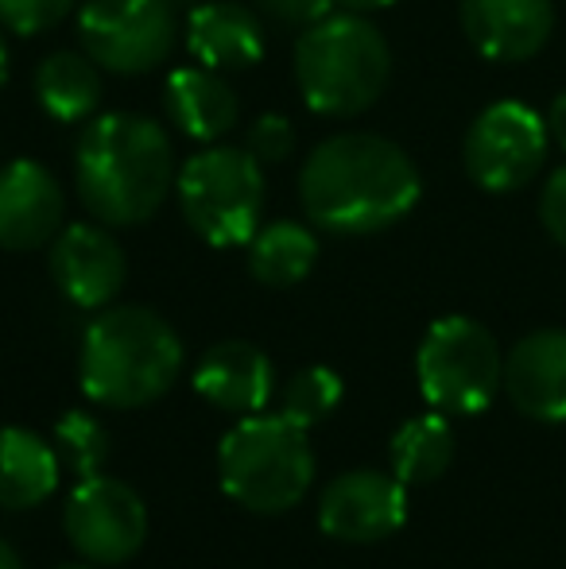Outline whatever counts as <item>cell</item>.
Segmentation results:
<instances>
[{"instance_id": "cell-34", "label": "cell", "mask_w": 566, "mask_h": 569, "mask_svg": "<svg viewBox=\"0 0 566 569\" xmlns=\"http://www.w3.org/2000/svg\"><path fill=\"white\" fill-rule=\"evenodd\" d=\"M54 569H101V566H93V562H86V558H82V562H70V566H54Z\"/></svg>"}, {"instance_id": "cell-16", "label": "cell", "mask_w": 566, "mask_h": 569, "mask_svg": "<svg viewBox=\"0 0 566 569\" xmlns=\"http://www.w3.org/2000/svg\"><path fill=\"white\" fill-rule=\"evenodd\" d=\"M505 391L532 422H566V330L547 326L520 338L505 357Z\"/></svg>"}, {"instance_id": "cell-27", "label": "cell", "mask_w": 566, "mask_h": 569, "mask_svg": "<svg viewBox=\"0 0 566 569\" xmlns=\"http://www.w3.org/2000/svg\"><path fill=\"white\" fill-rule=\"evenodd\" d=\"M539 226L566 252V163L555 167L539 187Z\"/></svg>"}, {"instance_id": "cell-5", "label": "cell", "mask_w": 566, "mask_h": 569, "mask_svg": "<svg viewBox=\"0 0 566 569\" xmlns=\"http://www.w3.org/2000/svg\"><path fill=\"white\" fill-rule=\"evenodd\" d=\"M218 480L252 516H284L315 480L307 430L276 415H245L218 446Z\"/></svg>"}, {"instance_id": "cell-32", "label": "cell", "mask_w": 566, "mask_h": 569, "mask_svg": "<svg viewBox=\"0 0 566 569\" xmlns=\"http://www.w3.org/2000/svg\"><path fill=\"white\" fill-rule=\"evenodd\" d=\"M8 74H12V59H8V43H4V36H0V90L8 86Z\"/></svg>"}, {"instance_id": "cell-8", "label": "cell", "mask_w": 566, "mask_h": 569, "mask_svg": "<svg viewBox=\"0 0 566 569\" xmlns=\"http://www.w3.org/2000/svg\"><path fill=\"white\" fill-rule=\"evenodd\" d=\"M182 39V12L171 0H82L78 43L106 74L140 78L167 67Z\"/></svg>"}, {"instance_id": "cell-4", "label": "cell", "mask_w": 566, "mask_h": 569, "mask_svg": "<svg viewBox=\"0 0 566 569\" xmlns=\"http://www.w3.org/2000/svg\"><path fill=\"white\" fill-rule=\"evenodd\" d=\"M295 86L315 117L349 120L385 98L393 82V47L361 12L334 8L295 39Z\"/></svg>"}, {"instance_id": "cell-33", "label": "cell", "mask_w": 566, "mask_h": 569, "mask_svg": "<svg viewBox=\"0 0 566 569\" xmlns=\"http://www.w3.org/2000/svg\"><path fill=\"white\" fill-rule=\"evenodd\" d=\"M171 4L179 8V12H190V8H195V4H202V0H171Z\"/></svg>"}, {"instance_id": "cell-12", "label": "cell", "mask_w": 566, "mask_h": 569, "mask_svg": "<svg viewBox=\"0 0 566 569\" xmlns=\"http://www.w3.org/2000/svg\"><path fill=\"white\" fill-rule=\"evenodd\" d=\"M51 279L82 310H106L117 302L125 279H129V260H125L121 240L101 221H75L62 226L51 240Z\"/></svg>"}, {"instance_id": "cell-14", "label": "cell", "mask_w": 566, "mask_h": 569, "mask_svg": "<svg viewBox=\"0 0 566 569\" xmlns=\"http://www.w3.org/2000/svg\"><path fill=\"white\" fill-rule=\"evenodd\" d=\"M466 43L489 62H528L555 36V0H458Z\"/></svg>"}, {"instance_id": "cell-6", "label": "cell", "mask_w": 566, "mask_h": 569, "mask_svg": "<svg viewBox=\"0 0 566 569\" xmlns=\"http://www.w3.org/2000/svg\"><path fill=\"white\" fill-rule=\"evenodd\" d=\"M175 198L198 240L210 248H245L265 226V163H257L245 143H202V151L179 167Z\"/></svg>"}, {"instance_id": "cell-10", "label": "cell", "mask_w": 566, "mask_h": 569, "mask_svg": "<svg viewBox=\"0 0 566 569\" xmlns=\"http://www.w3.org/2000/svg\"><path fill=\"white\" fill-rule=\"evenodd\" d=\"M70 547L93 566H121L140 555L148 539V508L140 492L117 477H86L62 508Z\"/></svg>"}, {"instance_id": "cell-24", "label": "cell", "mask_w": 566, "mask_h": 569, "mask_svg": "<svg viewBox=\"0 0 566 569\" xmlns=\"http://www.w3.org/2000/svg\"><path fill=\"white\" fill-rule=\"evenodd\" d=\"M51 446L59 453V461L75 472L78 480L86 477H98L109 461V430L93 419L90 411H67L59 422H54V435H51Z\"/></svg>"}, {"instance_id": "cell-15", "label": "cell", "mask_w": 566, "mask_h": 569, "mask_svg": "<svg viewBox=\"0 0 566 569\" xmlns=\"http://www.w3.org/2000/svg\"><path fill=\"white\" fill-rule=\"evenodd\" d=\"M182 43L198 67L237 74L265 62L268 31L252 4L241 0H202L182 20Z\"/></svg>"}, {"instance_id": "cell-1", "label": "cell", "mask_w": 566, "mask_h": 569, "mask_svg": "<svg viewBox=\"0 0 566 569\" xmlns=\"http://www.w3.org/2000/svg\"><path fill=\"white\" fill-rule=\"evenodd\" d=\"M424 198L416 159L380 132H338L299 167V206L334 237H373L400 226Z\"/></svg>"}, {"instance_id": "cell-28", "label": "cell", "mask_w": 566, "mask_h": 569, "mask_svg": "<svg viewBox=\"0 0 566 569\" xmlns=\"http://www.w3.org/2000/svg\"><path fill=\"white\" fill-rule=\"evenodd\" d=\"M249 4L257 8L265 20H276L295 31L310 28V23H318L322 16H330L334 8H338L334 0H249Z\"/></svg>"}, {"instance_id": "cell-3", "label": "cell", "mask_w": 566, "mask_h": 569, "mask_svg": "<svg viewBox=\"0 0 566 569\" xmlns=\"http://www.w3.org/2000/svg\"><path fill=\"white\" fill-rule=\"evenodd\" d=\"M182 372V341L163 315L137 302L98 310L82 333L78 380L90 403L137 411L175 388Z\"/></svg>"}, {"instance_id": "cell-11", "label": "cell", "mask_w": 566, "mask_h": 569, "mask_svg": "<svg viewBox=\"0 0 566 569\" xmlns=\"http://www.w3.org/2000/svg\"><path fill=\"white\" fill-rule=\"evenodd\" d=\"M408 519V485L396 472L354 469L334 477L318 496V527L334 542L369 547L396 535Z\"/></svg>"}, {"instance_id": "cell-20", "label": "cell", "mask_w": 566, "mask_h": 569, "mask_svg": "<svg viewBox=\"0 0 566 569\" xmlns=\"http://www.w3.org/2000/svg\"><path fill=\"white\" fill-rule=\"evenodd\" d=\"M31 93L54 124H86L101 106V67L86 51H51L31 74Z\"/></svg>"}, {"instance_id": "cell-21", "label": "cell", "mask_w": 566, "mask_h": 569, "mask_svg": "<svg viewBox=\"0 0 566 569\" xmlns=\"http://www.w3.org/2000/svg\"><path fill=\"white\" fill-rule=\"evenodd\" d=\"M245 248H249L252 279L265 287H276V291L302 283L318 263L315 226H302V221H291V218L260 226Z\"/></svg>"}, {"instance_id": "cell-29", "label": "cell", "mask_w": 566, "mask_h": 569, "mask_svg": "<svg viewBox=\"0 0 566 569\" xmlns=\"http://www.w3.org/2000/svg\"><path fill=\"white\" fill-rule=\"evenodd\" d=\"M544 117H547V132H552V143L566 156V90L555 93Z\"/></svg>"}, {"instance_id": "cell-13", "label": "cell", "mask_w": 566, "mask_h": 569, "mask_svg": "<svg viewBox=\"0 0 566 569\" xmlns=\"http://www.w3.org/2000/svg\"><path fill=\"white\" fill-rule=\"evenodd\" d=\"M62 218H67V194L51 167L28 156L0 163V248L8 252L51 248Z\"/></svg>"}, {"instance_id": "cell-25", "label": "cell", "mask_w": 566, "mask_h": 569, "mask_svg": "<svg viewBox=\"0 0 566 569\" xmlns=\"http://www.w3.org/2000/svg\"><path fill=\"white\" fill-rule=\"evenodd\" d=\"M82 0H0V28L12 36H43L59 28L70 12H78Z\"/></svg>"}, {"instance_id": "cell-9", "label": "cell", "mask_w": 566, "mask_h": 569, "mask_svg": "<svg viewBox=\"0 0 566 569\" xmlns=\"http://www.w3.org/2000/svg\"><path fill=\"white\" fill-rule=\"evenodd\" d=\"M547 151H552L547 117L516 98H500L469 120L461 140V167L466 179L485 194H516L539 179Z\"/></svg>"}, {"instance_id": "cell-30", "label": "cell", "mask_w": 566, "mask_h": 569, "mask_svg": "<svg viewBox=\"0 0 566 569\" xmlns=\"http://www.w3.org/2000/svg\"><path fill=\"white\" fill-rule=\"evenodd\" d=\"M338 8H346V12H361V16H373V12H385V8H393L396 0H334Z\"/></svg>"}, {"instance_id": "cell-7", "label": "cell", "mask_w": 566, "mask_h": 569, "mask_svg": "<svg viewBox=\"0 0 566 569\" xmlns=\"http://www.w3.org/2000/svg\"><path fill=\"white\" fill-rule=\"evenodd\" d=\"M416 376L430 411L477 415L505 388V352L477 318L446 315L419 341Z\"/></svg>"}, {"instance_id": "cell-18", "label": "cell", "mask_w": 566, "mask_h": 569, "mask_svg": "<svg viewBox=\"0 0 566 569\" xmlns=\"http://www.w3.org/2000/svg\"><path fill=\"white\" fill-rule=\"evenodd\" d=\"M163 109L171 128L195 143H221L241 120L237 90L210 67H175L163 82Z\"/></svg>"}, {"instance_id": "cell-22", "label": "cell", "mask_w": 566, "mask_h": 569, "mask_svg": "<svg viewBox=\"0 0 566 569\" xmlns=\"http://www.w3.org/2000/svg\"><path fill=\"white\" fill-rule=\"evenodd\" d=\"M454 461V430L446 415L430 411L408 419L388 442V465L404 485H430Z\"/></svg>"}, {"instance_id": "cell-2", "label": "cell", "mask_w": 566, "mask_h": 569, "mask_svg": "<svg viewBox=\"0 0 566 569\" xmlns=\"http://www.w3.org/2000/svg\"><path fill=\"white\" fill-rule=\"evenodd\" d=\"M179 179L175 143L143 113H101L86 120L75 148V187L93 221L137 229L159 213Z\"/></svg>"}, {"instance_id": "cell-19", "label": "cell", "mask_w": 566, "mask_h": 569, "mask_svg": "<svg viewBox=\"0 0 566 569\" xmlns=\"http://www.w3.org/2000/svg\"><path fill=\"white\" fill-rule=\"evenodd\" d=\"M62 461L47 438L23 427H0V508H39L59 488Z\"/></svg>"}, {"instance_id": "cell-23", "label": "cell", "mask_w": 566, "mask_h": 569, "mask_svg": "<svg viewBox=\"0 0 566 569\" xmlns=\"http://www.w3.org/2000/svg\"><path fill=\"white\" fill-rule=\"evenodd\" d=\"M338 403H341V376L326 365L299 368L280 391V415L302 430L326 422L338 411Z\"/></svg>"}, {"instance_id": "cell-31", "label": "cell", "mask_w": 566, "mask_h": 569, "mask_svg": "<svg viewBox=\"0 0 566 569\" xmlns=\"http://www.w3.org/2000/svg\"><path fill=\"white\" fill-rule=\"evenodd\" d=\"M0 569H23V562H20V555H16L12 547H8L4 539H0Z\"/></svg>"}, {"instance_id": "cell-17", "label": "cell", "mask_w": 566, "mask_h": 569, "mask_svg": "<svg viewBox=\"0 0 566 569\" xmlns=\"http://www.w3.org/2000/svg\"><path fill=\"white\" fill-rule=\"evenodd\" d=\"M195 391L226 415H260L276 391V368L252 341H218L195 365Z\"/></svg>"}, {"instance_id": "cell-26", "label": "cell", "mask_w": 566, "mask_h": 569, "mask_svg": "<svg viewBox=\"0 0 566 569\" xmlns=\"http://www.w3.org/2000/svg\"><path fill=\"white\" fill-rule=\"evenodd\" d=\"M245 148L257 163L265 167H280L295 156L299 148V136H295V124L284 113H260L245 128Z\"/></svg>"}]
</instances>
